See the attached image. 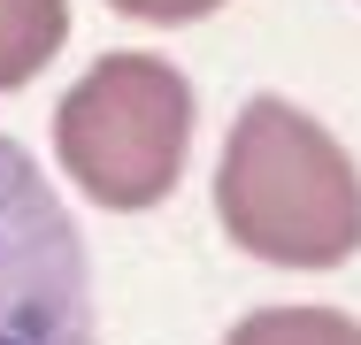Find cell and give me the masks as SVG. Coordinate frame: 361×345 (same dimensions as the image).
Here are the masks:
<instances>
[{
    "label": "cell",
    "instance_id": "cell-1",
    "mask_svg": "<svg viewBox=\"0 0 361 345\" xmlns=\"http://www.w3.org/2000/svg\"><path fill=\"white\" fill-rule=\"evenodd\" d=\"M216 215L231 230V246L254 261L338 269L361 246V169L315 115L262 92L238 108V123L223 138Z\"/></svg>",
    "mask_w": 361,
    "mask_h": 345
},
{
    "label": "cell",
    "instance_id": "cell-2",
    "mask_svg": "<svg viewBox=\"0 0 361 345\" xmlns=\"http://www.w3.org/2000/svg\"><path fill=\"white\" fill-rule=\"evenodd\" d=\"M192 146V84L161 54H108L54 108V153L85 200L139 215L185 177Z\"/></svg>",
    "mask_w": 361,
    "mask_h": 345
},
{
    "label": "cell",
    "instance_id": "cell-3",
    "mask_svg": "<svg viewBox=\"0 0 361 345\" xmlns=\"http://www.w3.org/2000/svg\"><path fill=\"white\" fill-rule=\"evenodd\" d=\"M0 345H100L92 261L47 169L0 131Z\"/></svg>",
    "mask_w": 361,
    "mask_h": 345
},
{
    "label": "cell",
    "instance_id": "cell-4",
    "mask_svg": "<svg viewBox=\"0 0 361 345\" xmlns=\"http://www.w3.org/2000/svg\"><path fill=\"white\" fill-rule=\"evenodd\" d=\"M70 39V0H0V92L31 84Z\"/></svg>",
    "mask_w": 361,
    "mask_h": 345
},
{
    "label": "cell",
    "instance_id": "cell-5",
    "mask_svg": "<svg viewBox=\"0 0 361 345\" xmlns=\"http://www.w3.org/2000/svg\"><path fill=\"white\" fill-rule=\"evenodd\" d=\"M223 345H361V322L338 307H262V315L231 322Z\"/></svg>",
    "mask_w": 361,
    "mask_h": 345
},
{
    "label": "cell",
    "instance_id": "cell-6",
    "mask_svg": "<svg viewBox=\"0 0 361 345\" xmlns=\"http://www.w3.org/2000/svg\"><path fill=\"white\" fill-rule=\"evenodd\" d=\"M116 15H139V23H192V15H216L223 0H108Z\"/></svg>",
    "mask_w": 361,
    "mask_h": 345
}]
</instances>
